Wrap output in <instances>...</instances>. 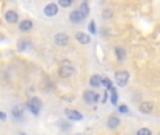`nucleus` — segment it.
<instances>
[{
	"instance_id": "13",
	"label": "nucleus",
	"mask_w": 160,
	"mask_h": 135,
	"mask_svg": "<svg viewBox=\"0 0 160 135\" xmlns=\"http://www.w3.org/2000/svg\"><path fill=\"white\" fill-rule=\"evenodd\" d=\"M20 30L21 31H30L31 28H32V21H30V20H24V21L20 23Z\"/></svg>"
},
{
	"instance_id": "19",
	"label": "nucleus",
	"mask_w": 160,
	"mask_h": 135,
	"mask_svg": "<svg viewBox=\"0 0 160 135\" xmlns=\"http://www.w3.org/2000/svg\"><path fill=\"white\" fill-rule=\"evenodd\" d=\"M27 107H28V110H30L31 113L34 114V116H38V114H39V110H41V108H38V107H35V106H32L30 101H28Z\"/></svg>"
},
{
	"instance_id": "20",
	"label": "nucleus",
	"mask_w": 160,
	"mask_h": 135,
	"mask_svg": "<svg viewBox=\"0 0 160 135\" xmlns=\"http://www.w3.org/2000/svg\"><path fill=\"white\" fill-rule=\"evenodd\" d=\"M101 86H104V87H107L108 90H111V89L114 87V86H112V83H111V80L108 79V77H102V83H101Z\"/></svg>"
},
{
	"instance_id": "11",
	"label": "nucleus",
	"mask_w": 160,
	"mask_h": 135,
	"mask_svg": "<svg viewBox=\"0 0 160 135\" xmlns=\"http://www.w3.org/2000/svg\"><path fill=\"white\" fill-rule=\"evenodd\" d=\"M101 83H102V77H100L98 75H93V76L90 77L91 87H98V86H101Z\"/></svg>"
},
{
	"instance_id": "8",
	"label": "nucleus",
	"mask_w": 160,
	"mask_h": 135,
	"mask_svg": "<svg viewBox=\"0 0 160 135\" xmlns=\"http://www.w3.org/2000/svg\"><path fill=\"white\" fill-rule=\"evenodd\" d=\"M153 108H155L153 101H143L141 106H139V111L143 114H150L153 111Z\"/></svg>"
},
{
	"instance_id": "22",
	"label": "nucleus",
	"mask_w": 160,
	"mask_h": 135,
	"mask_svg": "<svg viewBox=\"0 0 160 135\" xmlns=\"http://www.w3.org/2000/svg\"><path fill=\"white\" fill-rule=\"evenodd\" d=\"M30 103H31L32 106H35V107H38V108L42 107V103H41V100H39L38 97H34V99H31Z\"/></svg>"
},
{
	"instance_id": "6",
	"label": "nucleus",
	"mask_w": 160,
	"mask_h": 135,
	"mask_svg": "<svg viewBox=\"0 0 160 135\" xmlns=\"http://www.w3.org/2000/svg\"><path fill=\"white\" fill-rule=\"evenodd\" d=\"M83 97H84V101L86 103H97V101H98V94H97L96 91H93V90L84 91Z\"/></svg>"
},
{
	"instance_id": "21",
	"label": "nucleus",
	"mask_w": 160,
	"mask_h": 135,
	"mask_svg": "<svg viewBox=\"0 0 160 135\" xmlns=\"http://www.w3.org/2000/svg\"><path fill=\"white\" fill-rule=\"evenodd\" d=\"M58 3H59L61 7L68 8V7H70V6L73 4V0H58Z\"/></svg>"
},
{
	"instance_id": "18",
	"label": "nucleus",
	"mask_w": 160,
	"mask_h": 135,
	"mask_svg": "<svg viewBox=\"0 0 160 135\" xmlns=\"http://www.w3.org/2000/svg\"><path fill=\"white\" fill-rule=\"evenodd\" d=\"M110 91H111V103H112V104H117V103H118V94H117L115 87H112Z\"/></svg>"
},
{
	"instance_id": "23",
	"label": "nucleus",
	"mask_w": 160,
	"mask_h": 135,
	"mask_svg": "<svg viewBox=\"0 0 160 135\" xmlns=\"http://www.w3.org/2000/svg\"><path fill=\"white\" fill-rule=\"evenodd\" d=\"M136 135H152V131L149 128H139Z\"/></svg>"
},
{
	"instance_id": "26",
	"label": "nucleus",
	"mask_w": 160,
	"mask_h": 135,
	"mask_svg": "<svg viewBox=\"0 0 160 135\" xmlns=\"http://www.w3.org/2000/svg\"><path fill=\"white\" fill-rule=\"evenodd\" d=\"M0 117H2V120H3V121H4V120H6V114H4V113H0Z\"/></svg>"
},
{
	"instance_id": "24",
	"label": "nucleus",
	"mask_w": 160,
	"mask_h": 135,
	"mask_svg": "<svg viewBox=\"0 0 160 135\" xmlns=\"http://www.w3.org/2000/svg\"><path fill=\"white\" fill-rule=\"evenodd\" d=\"M119 111H121L122 114H127L129 110H128V107H127L125 104H122V106H119Z\"/></svg>"
},
{
	"instance_id": "3",
	"label": "nucleus",
	"mask_w": 160,
	"mask_h": 135,
	"mask_svg": "<svg viewBox=\"0 0 160 135\" xmlns=\"http://www.w3.org/2000/svg\"><path fill=\"white\" fill-rule=\"evenodd\" d=\"M44 13H45V16H48V17H53L59 13V7L55 4V3H49L48 6H45Z\"/></svg>"
},
{
	"instance_id": "25",
	"label": "nucleus",
	"mask_w": 160,
	"mask_h": 135,
	"mask_svg": "<svg viewBox=\"0 0 160 135\" xmlns=\"http://www.w3.org/2000/svg\"><path fill=\"white\" fill-rule=\"evenodd\" d=\"M88 30L91 31V34L96 33V25H94V21H91V23H90V25H88Z\"/></svg>"
},
{
	"instance_id": "7",
	"label": "nucleus",
	"mask_w": 160,
	"mask_h": 135,
	"mask_svg": "<svg viewBox=\"0 0 160 135\" xmlns=\"http://www.w3.org/2000/svg\"><path fill=\"white\" fill-rule=\"evenodd\" d=\"M4 18H6V21L10 23V24H16V23H18V14L14 10H8V11H6Z\"/></svg>"
},
{
	"instance_id": "1",
	"label": "nucleus",
	"mask_w": 160,
	"mask_h": 135,
	"mask_svg": "<svg viewBox=\"0 0 160 135\" xmlns=\"http://www.w3.org/2000/svg\"><path fill=\"white\" fill-rule=\"evenodd\" d=\"M114 79H115V83L119 87H124L129 82V73L127 70H118L115 73V76H114Z\"/></svg>"
},
{
	"instance_id": "16",
	"label": "nucleus",
	"mask_w": 160,
	"mask_h": 135,
	"mask_svg": "<svg viewBox=\"0 0 160 135\" xmlns=\"http://www.w3.org/2000/svg\"><path fill=\"white\" fill-rule=\"evenodd\" d=\"M79 10L83 13V16H84V17H87V16H88V11H90V8H88V4H87V3H86V2H83L82 4H80Z\"/></svg>"
},
{
	"instance_id": "14",
	"label": "nucleus",
	"mask_w": 160,
	"mask_h": 135,
	"mask_svg": "<svg viewBox=\"0 0 160 135\" xmlns=\"http://www.w3.org/2000/svg\"><path fill=\"white\" fill-rule=\"evenodd\" d=\"M31 45L30 41H27V39H21V41H18V51H25L28 49Z\"/></svg>"
},
{
	"instance_id": "15",
	"label": "nucleus",
	"mask_w": 160,
	"mask_h": 135,
	"mask_svg": "<svg viewBox=\"0 0 160 135\" xmlns=\"http://www.w3.org/2000/svg\"><path fill=\"white\" fill-rule=\"evenodd\" d=\"M115 54H117V58H118L119 61H124V59H125V51H124V48L117 47L115 48Z\"/></svg>"
},
{
	"instance_id": "10",
	"label": "nucleus",
	"mask_w": 160,
	"mask_h": 135,
	"mask_svg": "<svg viewBox=\"0 0 160 135\" xmlns=\"http://www.w3.org/2000/svg\"><path fill=\"white\" fill-rule=\"evenodd\" d=\"M119 124H121V121H119V118L117 116H111L110 118H108V121H107L108 128H111V130H115V128H118Z\"/></svg>"
},
{
	"instance_id": "4",
	"label": "nucleus",
	"mask_w": 160,
	"mask_h": 135,
	"mask_svg": "<svg viewBox=\"0 0 160 135\" xmlns=\"http://www.w3.org/2000/svg\"><path fill=\"white\" fill-rule=\"evenodd\" d=\"M55 44L59 45V47H66V45L69 44V37H68L66 34H63V33L56 34V37H55Z\"/></svg>"
},
{
	"instance_id": "2",
	"label": "nucleus",
	"mask_w": 160,
	"mask_h": 135,
	"mask_svg": "<svg viewBox=\"0 0 160 135\" xmlns=\"http://www.w3.org/2000/svg\"><path fill=\"white\" fill-rule=\"evenodd\" d=\"M73 73H75V68L70 64H65L59 68V76L63 79H69L70 76H73Z\"/></svg>"
},
{
	"instance_id": "17",
	"label": "nucleus",
	"mask_w": 160,
	"mask_h": 135,
	"mask_svg": "<svg viewBox=\"0 0 160 135\" xmlns=\"http://www.w3.org/2000/svg\"><path fill=\"white\" fill-rule=\"evenodd\" d=\"M22 107H14L13 108V117H16V118H21L22 117Z\"/></svg>"
},
{
	"instance_id": "5",
	"label": "nucleus",
	"mask_w": 160,
	"mask_h": 135,
	"mask_svg": "<svg viewBox=\"0 0 160 135\" xmlns=\"http://www.w3.org/2000/svg\"><path fill=\"white\" fill-rule=\"evenodd\" d=\"M69 18H70V21H72L73 24H79V23H82L86 17L83 16V13L80 10H75V11H72V13H70Z\"/></svg>"
},
{
	"instance_id": "12",
	"label": "nucleus",
	"mask_w": 160,
	"mask_h": 135,
	"mask_svg": "<svg viewBox=\"0 0 160 135\" xmlns=\"http://www.w3.org/2000/svg\"><path fill=\"white\" fill-rule=\"evenodd\" d=\"M76 39H78L80 44H83V45H86V44L90 42V37H88L87 34H84V33H78L76 34Z\"/></svg>"
},
{
	"instance_id": "9",
	"label": "nucleus",
	"mask_w": 160,
	"mask_h": 135,
	"mask_svg": "<svg viewBox=\"0 0 160 135\" xmlns=\"http://www.w3.org/2000/svg\"><path fill=\"white\" fill-rule=\"evenodd\" d=\"M65 113H66V117H68V118L72 120V121H80V120L83 118V116L79 113L78 110H66Z\"/></svg>"
}]
</instances>
